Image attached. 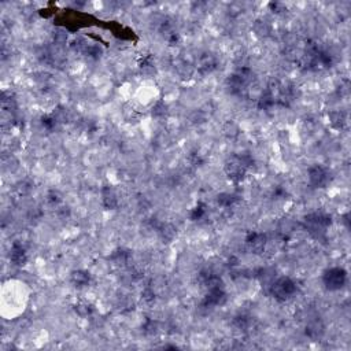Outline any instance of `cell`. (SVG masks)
I'll return each instance as SVG.
<instances>
[{"label":"cell","mask_w":351,"mask_h":351,"mask_svg":"<svg viewBox=\"0 0 351 351\" xmlns=\"http://www.w3.org/2000/svg\"><path fill=\"white\" fill-rule=\"evenodd\" d=\"M296 285L288 277H281V279L276 280L272 285V294L274 295L276 299L279 301H285L295 294Z\"/></svg>","instance_id":"1"},{"label":"cell","mask_w":351,"mask_h":351,"mask_svg":"<svg viewBox=\"0 0 351 351\" xmlns=\"http://www.w3.org/2000/svg\"><path fill=\"white\" fill-rule=\"evenodd\" d=\"M324 283L329 290H339L346 283V272L340 268L329 269L328 272L324 274Z\"/></svg>","instance_id":"2"},{"label":"cell","mask_w":351,"mask_h":351,"mask_svg":"<svg viewBox=\"0 0 351 351\" xmlns=\"http://www.w3.org/2000/svg\"><path fill=\"white\" fill-rule=\"evenodd\" d=\"M309 180H310V184L313 186H325L331 180V175L329 172L323 166H313L309 170Z\"/></svg>","instance_id":"3"},{"label":"cell","mask_w":351,"mask_h":351,"mask_svg":"<svg viewBox=\"0 0 351 351\" xmlns=\"http://www.w3.org/2000/svg\"><path fill=\"white\" fill-rule=\"evenodd\" d=\"M247 247L251 250L252 252H262L263 248H265V244H266V237L262 233H258V232H254L251 235L247 237Z\"/></svg>","instance_id":"4"},{"label":"cell","mask_w":351,"mask_h":351,"mask_svg":"<svg viewBox=\"0 0 351 351\" xmlns=\"http://www.w3.org/2000/svg\"><path fill=\"white\" fill-rule=\"evenodd\" d=\"M10 259L14 265H23V263L26 262V250L18 241H15L12 244V247H11Z\"/></svg>","instance_id":"5"},{"label":"cell","mask_w":351,"mask_h":351,"mask_svg":"<svg viewBox=\"0 0 351 351\" xmlns=\"http://www.w3.org/2000/svg\"><path fill=\"white\" fill-rule=\"evenodd\" d=\"M102 199H103L104 207L115 208L117 206H118V197H117V193H115L114 189H111V188H104Z\"/></svg>","instance_id":"6"},{"label":"cell","mask_w":351,"mask_h":351,"mask_svg":"<svg viewBox=\"0 0 351 351\" xmlns=\"http://www.w3.org/2000/svg\"><path fill=\"white\" fill-rule=\"evenodd\" d=\"M71 280L77 285H87L88 281H89V274L87 272L78 270V272H74V273L71 274Z\"/></svg>","instance_id":"7"},{"label":"cell","mask_w":351,"mask_h":351,"mask_svg":"<svg viewBox=\"0 0 351 351\" xmlns=\"http://www.w3.org/2000/svg\"><path fill=\"white\" fill-rule=\"evenodd\" d=\"M76 312L78 313L80 316H82V317H85V316H88V314H89L91 309H89V306H88V305H85V303H81V305H78V306L76 307Z\"/></svg>","instance_id":"8"}]
</instances>
